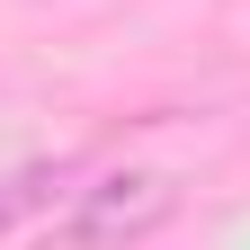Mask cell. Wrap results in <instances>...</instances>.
Segmentation results:
<instances>
[{
	"mask_svg": "<svg viewBox=\"0 0 250 250\" xmlns=\"http://www.w3.org/2000/svg\"><path fill=\"white\" fill-rule=\"evenodd\" d=\"M54 188H72V161H27V170H9V188H0V224H27L36 206H54Z\"/></svg>",
	"mask_w": 250,
	"mask_h": 250,
	"instance_id": "7a4b0ae2",
	"label": "cell"
},
{
	"mask_svg": "<svg viewBox=\"0 0 250 250\" xmlns=\"http://www.w3.org/2000/svg\"><path fill=\"white\" fill-rule=\"evenodd\" d=\"M170 214H179V188L161 170H107L99 188H81L72 224H62V250H134Z\"/></svg>",
	"mask_w": 250,
	"mask_h": 250,
	"instance_id": "6da1fadb",
	"label": "cell"
}]
</instances>
